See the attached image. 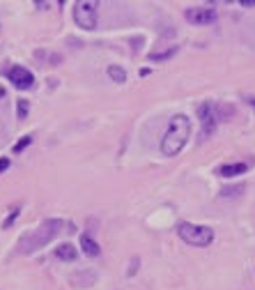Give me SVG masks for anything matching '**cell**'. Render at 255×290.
<instances>
[{
  "mask_svg": "<svg viewBox=\"0 0 255 290\" xmlns=\"http://www.w3.org/2000/svg\"><path fill=\"white\" fill-rule=\"evenodd\" d=\"M74 21L83 30L97 28V5L95 2H76L74 5Z\"/></svg>",
  "mask_w": 255,
  "mask_h": 290,
  "instance_id": "obj_4",
  "label": "cell"
},
{
  "mask_svg": "<svg viewBox=\"0 0 255 290\" xmlns=\"http://www.w3.org/2000/svg\"><path fill=\"white\" fill-rule=\"evenodd\" d=\"M9 168V159L7 157H0V173H5Z\"/></svg>",
  "mask_w": 255,
  "mask_h": 290,
  "instance_id": "obj_16",
  "label": "cell"
},
{
  "mask_svg": "<svg viewBox=\"0 0 255 290\" xmlns=\"http://www.w3.org/2000/svg\"><path fill=\"white\" fill-rule=\"evenodd\" d=\"M249 171V164H244V161H239V164H226L219 168V175L221 178H235V175H244V173Z\"/></svg>",
  "mask_w": 255,
  "mask_h": 290,
  "instance_id": "obj_8",
  "label": "cell"
},
{
  "mask_svg": "<svg viewBox=\"0 0 255 290\" xmlns=\"http://www.w3.org/2000/svg\"><path fill=\"white\" fill-rule=\"evenodd\" d=\"M81 249L85 251V256H90V258H97V256L101 254V249H99V244L92 240L90 235H83L81 237Z\"/></svg>",
  "mask_w": 255,
  "mask_h": 290,
  "instance_id": "obj_9",
  "label": "cell"
},
{
  "mask_svg": "<svg viewBox=\"0 0 255 290\" xmlns=\"http://www.w3.org/2000/svg\"><path fill=\"white\" fill-rule=\"evenodd\" d=\"M108 76L113 78L115 83H125L127 81V71L122 69V67H118V65H111V67H108Z\"/></svg>",
  "mask_w": 255,
  "mask_h": 290,
  "instance_id": "obj_11",
  "label": "cell"
},
{
  "mask_svg": "<svg viewBox=\"0 0 255 290\" xmlns=\"http://www.w3.org/2000/svg\"><path fill=\"white\" fill-rule=\"evenodd\" d=\"M189 136H191V120L186 118L184 113L172 115L166 134L161 138V154L163 157H177L182 152V148L186 145Z\"/></svg>",
  "mask_w": 255,
  "mask_h": 290,
  "instance_id": "obj_1",
  "label": "cell"
},
{
  "mask_svg": "<svg viewBox=\"0 0 255 290\" xmlns=\"http://www.w3.org/2000/svg\"><path fill=\"white\" fill-rule=\"evenodd\" d=\"M62 221L60 219H46V221H42V226L37 228V231H32V233H28L25 237H21V242L16 244V249H18V254H32V251H37V249H42V247H46V244H51L55 240V237L62 233Z\"/></svg>",
  "mask_w": 255,
  "mask_h": 290,
  "instance_id": "obj_2",
  "label": "cell"
},
{
  "mask_svg": "<svg viewBox=\"0 0 255 290\" xmlns=\"http://www.w3.org/2000/svg\"><path fill=\"white\" fill-rule=\"evenodd\" d=\"M18 214H21V207H18V205H14L12 210H9V217H7V219L2 221V228H9V226L14 224V219H16V217H18Z\"/></svg>",
  "mask_w": 255,
  "mask_h": 290,
  "instance_id": "obj_14",
  "label": "cell"
},
{
  "mask_svg": "<svg viewBox=\"0 0 255 290\" xmlns=\"http://www.w3.org/2000/svg\"><path fill=\"white\" fill-rule=\"evenodd\" d=\"M76 249L71 247V244H60V247H55V258H60V261H76Z\"/></svg>",
  "mask_w": 255,
  "mask_h": 290,
  "instance_id": "obj_10",
  "label": "cell"
},
{
  "mask_svg": "<svg viewBox=\"0 0 255 290\" xmlns=\"http://www.w3.org/2000/svg\"><path fill=\"white\" fill-rule=\"evenodd\" d=\"M2 97H5V88H2V85H0V99H2Z\"/></svg>",
  "mask_w": 255,
  "mask_h": 290,
  "instance_id": "obj_18",
  "label": "cell"
},
{
  "mask_svg": "<svg viewBox=\"0 0 255 290\" xmlns=\"http://www.w3.org/2000/svg\"><path fill=\"white\" fill-rule=\"evenodd\" d=\"M239 5H242V7H255V0H242Z\"/></svg>",
  "mask_w": 255,
  "mask_h": 290,
  "instance_id": "obj_17",
  "label": "cell"
},
{
  "mask_svg": "<svg viewBox=\"0 0 255 290\" xmlns=\"http://www.w3.org/2000/svg\"><path fill=\"white\" fill-rule=\"evenodd\" d=\"M7 78H9V81L14 83V88H18V90H28V88H32V83H35L32 71H28L21 65L12 67V69L7 71Z\"/></svg>",
  "mask_w": 255,
  "mask_h": 290,
  "instance_id": "obj_7",
  "label": "cell"
},
{
  "mask_svg": "<svg viewBox=\"0 0 255 290\" xmlns=\"http://www.w3.org/2000/svg\"><path fill=\"white\" fill-rule=\"evenodd\" d=\"M16 115H18V120H25V118H28V99H18Z\"/></svg>",
  "mask_w": 255,
  "mask_h": 290,
  "instance_id": "obj_15",
  "label": "cell"
},
{
  "mask_svg": "<svg viewBox=\"0 0 255 290\" xmlns=\"http://www.w3.org/2000/svg\"><path fill=\"white\" fill-rule=\"evenodd\" d=\"M177 235L182 237L186 244H191V247H209V244L214 242V231H212V228H207V226L189 224V221H184V224L177 226Z\"/></svg>",
  "mask_w": 255,
  "mask_h": 290,
  "instance_id": "obj_3",
  "label": "cell"
},
{
  "mask_svg": "<svg viewBox=\"0 0 255 290\" xmlns=\"http://www.w3.org/2000/svg\"><path fill=\"white\" fill-rule=\"evenodd\" d=\"M175 53H177V46H170L168 51H161V53H149V60H152V62H159V60H168V58H172Z\"/></svg>",
  "mask_w": 255,
  "mask_h": 290,
  "instance_id": "obj_12",
  "label": "cell"
},
{
  "mask_svg": "<svg viewBox=\"0 0 255 290\" xmlns=\"http://www.w3.org/2000/svg\"><path fill=\"white\" fill-rule=\"evenodd\" d=\"M216 18H219V12L212 9V7H191V9H186V21L193 25L216 23Z\"/></svg>",
  "mask_w": 255,
  "mask_h": 290,
  "instance_id": "obj_6",
  "label": "cell"
},
{
  "mask_svg": "<svg viewBox=\"0 0 255 290\" xmlns=\"http://www.w3.org/2000/svg\"><path fill=\"white\" fill-rule=\"evenodd\" d=\"M198 115H200V122H202V129H200V138H209L216 131V124H219V118L214 115V108L209 101H202V106L198 108Z\"/></svg>",
  "mask_w": 255,
  "mask_h": 290,
  "instance_id": "obj_5",
  "label": "cell"
},
{
  "mask_svg": "<svg viewBox=\"0 0 255 290\" xmlns=\"http://www.w3.org/2000/svg\"><path fill=\"white\" fill-rule=\"evenodd\" d=\"M30 143H32V136H30V134H28V136H23V138H21V141H18V143H14L12 152H16V154H18V152H23V150L28 148Z\"/></svg>",
  "mask_w": 255,
  "mask_h": 290,
  "instance_id": "obj_13",
  "label": "cell"
}]
</instances>
